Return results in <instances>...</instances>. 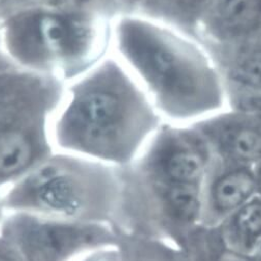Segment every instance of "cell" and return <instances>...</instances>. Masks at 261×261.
<instances>
[{
  "label": "cell",
  "mask_w": 261,
  "mask_h": 261,
  "mask_svg": "<svg viewBox=\"0 0 261 261\" xmlns=\"http://www.w3.org/2000/svg\"><path fill=\"white\" fill-rule=\"evenodd\" d=\"M65 86L0 56V186L15 184L54 153L51 123Z\"/></svg>",
  "instance_id": "obj_5"
},
{
  "label": "cell",
  "mask_w": 261,
  "mask_h": 261,
  "mask_svg": "<svg viewBox=\"0 0 261 261\" xmlns=\"http://www.w3.org/2000/svg\"><path fill=\"white\" fill-rule=\"evenodd\" d=\"M81 261H121L118 248L109 247L92 251L87 254Z\"/></svg>",
  "instance_id": "obj_18"
},
{
  "label": "cell",
  "mask_w": 261,
  "mask_h": 261,
  "mask_svg": "<svg viewBox=\"0 0 261 261\" xmlns=\"http://www.w3.org/2000/svg\"><path fill=\"white\" fill-rule=\"evenodd\" d=\"M216 229L227 246L248 254L261 234V198L254 196Z\"/></svg>",
  "instance_id": "obj_14"
},
{
  "label": "cell",
  "mask_w": 261,
  "mask_h": 261,
  "mask_svg": "<svg viewBox=\"0 0 261 261\" xmlns=\"http://www.w3.org/2000/svg\"><path fill=\"white\" fill-rule=\"evenodd\" d=\"M115 21L42 9L0 17L2 51L17 66L65 85L108 57Z\"/></svg>",
  "instance_id": "obj_3"
},
{
  "label": "cell",
  "mask_w": 261,
  "mask_h": 261,
  "mask_svg": "<svg viewBox=\"0 0 261 261\" xmlns=\"http://www.w3.org/2000/svg\"><path fill=\"white\" fill-rule=\"evenodd\" d=\"M0 261H23L15 248L0 237Z\"/></svg>",
  "instance_id": "obj_19"
},
{
  "label": "cell",
  "mask_w": 261,
  "mask_h": 261,
  "mask_svg": "<svg viewBox=\"0 0 261 261\" xmlns=\"http://www.w3.org/2000/svg\"><path fill=\"white\" fill-rule=\"evenodd\" d=\"M23 261H69L80 254L115 247L118 236L110 224L83 223L14 212L0 226Z\"/></svg>",
  "instance_id": "obj_7"
},
{
  "label": "cell",
  "mask_w": 261,
  "mask_h": 261,
  "mask_svg": "<svg viewBox=\"0 0 261 261\" xmlns=\"http://www.w3.org/2000/svg\"><path fill=\"white\" fill-rule=\"evenodd\" d=\"M120 191L119 167L71 153H53L13 184L4 210L110 224Z\"/></svg>",
  "instance_id": "obj_4"
},
{
  "label": "cell",
  "mask_w": 261,
  "mask_h": 261,
  "mask_svg": "<svg viewBox=\"0 0 261 261\" xmlns=\"http://www.w3.org/2000/svg\"><path fill=\"white\" fill-rule=\"evenodd\" d=\"M198 39L206 52L261 45V0H210Z\"/></svg>",
  "instance_id": "obj_8"
},
{
  "label": "cell",
  "mask_w": 261,
  "mask_h": 261,
  "mask_svg": "<svg viewBox=\"0 0 261 261\" xmlns=\"http://www.w3.org/2000/svg\"><path fill=\"white\" fill-rule=\"evenodd\" d=\"M163 122L134 75L108 56L65 86L51 137L62 152L123 167Z\"/></svg>",
  "instance_id": "obj_1"
},
{
  "label": "cell",
  "mask_w": 261,
  "mask_h": 261,
  "mask_svg": "<svg viewBox=\"0 0 261 261\" xmlns=\"http://www.w3.org/2000/svg\"><path fill=\"white\" fill-rule=\"evenodd\" d=\"M254 196L253 166L228 163L215 157L202 185L199 225L218 226Z\"/></svg>",
  "instance_id": "obj_10"
},
{
  "label": "cell",
  "mask_w": 261,
  "mask_h": 261,
  "mask_svg": "<svg viewBox=\"0 0 261 261\" xmlns=\"http://www.w3.org/2000/svg\"><path fill=\"white\" fill-rule=\"evenodd\" d=\"M120 191L111 226L115 231L181 247L199 225L202 187L173 185L119 167Z\"/></svg>",
  "instance_id": "obj_6"
},
{
  "label": "cell",
  "mask_w": 261,
  "mask_h": 261,
  "mask_svg": "<svg viewBox=\"0 0 261 261\" xmlns=\"http://www.w3.org/2000/svg\"><path fill=\"white\" fill-rule=\"evenodd\" d=\"M113 46L163 120L190 124L227 103L219 71L194 39L143 18L121 16L114 23Z\"/></svg>",
  "instance_id": "obj_2"
},
{
  "label": "cell",
  "mask_w": 261,
  "mask_h": 261,
  "mask_svg": "<svg viewBox=\"0 0 261 261\" xmlns=\"http://www.w3.org/2000/svg\"><path fill=\"white\" fill-rule=\"evenodd\" d=\"M3 211H4V206H3V198L0 197V221H2V218H3Z\"/></svg>",
  "instance_id": "obj_22"
},
{
  "label": "cell",
  "mask_w": 261,
  "mask_h": 261,
  "mask_svg": "<svg viewBox=\"0 0 261 261\" xmlns=\"http://www.w3.org/2000/svg\"><path fill=\"white\" fill-rule=\"evenodd\" d=\"M23 9L88 15L110 21L123 16L120 0H6L0 4V17Z\"/></svg>",
  "instance_id": "obj_13"
},
{
  "label": "cell",
  "mask_w": 261,
  "mask_h": 261,
  "mask_svg": "<svg viewBox=\"0 0 261 261\" xmlns=\"http://www.w3.org/2000/svg\"><path fill=\"white\" fill-rule=\"evenodd\" d=\"M186 261H252L225 244L216 227L198 225L180 247Z\"/></svg>",
  "instance_id": "obj_15"
},
{
  "label": "cell",
  "mask_w": 261,
  "mask_h": 261,
  "mask_svg": "<svg viewBox=\"0 0 261 261\" xmlns=\"http://www.w3.org/2000/svg\"><path fill=\"white\" fill-rule=\"evenodd\" d=\"M229 109L248 113L257 123L261 130V94L246 95L227 100Z\"/></svg>",
  "instance_id": "obj_17"
},
{
  "label": "cell",
  "mask_w": 261,
  "mask_h": 261,
  "mask_svg": "<svg viewBox=\"0 0 261 261\" xmlns=\"http://www.w3.org/2000/svg\"><path fill=\"white\" fill-rule=\"evenodd\" d=\"M121 261H186L182 249L167 242L116 231Z\"/></svg>",
  "instance_id": "obj_16"
},
{
  "label": "cell",
  "mask_w": 261,
  "mask_h": 261,
  "mask_svg": "<svg viewBox=\"0 0 261 261\" xmlns=\"http://www.w3.org/2000/svg\"><path fill=\"white\" fill-rule=\"evenodd\" d=\"M248 255L250 256L252 261H261V234L253 244Z\"/></svg>",
  "instance_id": "obj_20"
},
{
  "label": "cell",
  "mask_w": 261,
  "mask_h": 261,
  "mask_svg": "<svg viewBox=\"0 0 261 261\" xmlns=\"http://www.w3.org/2000/svg\"><path fill=\"white\" fill-rule=\"evenodd\" d=\"M254 177H255V187H256V195L261 198V161L256 163L253 166Z\"/></svg>",
  "instance_id": "obj_21"
},
{
  "label": "cell",
  "mask_w": 261,
  "mask_h": 261,
  "mask_svg": "<svg viewBox=\"0 0 261 261\" xmlns=\"http://www.w3.org/2000/svg\"><path fill=\"white\" fill-rule=\"evenodd\" d=\"M190 125L205 140L217 159L249 166L261 161V130L248 113L229 109Z\"/></svg>",
  "instance_id": "obj_9"
},
{
  "label": "cell",
  "mask_w": 261,
  "mask_h": 261,
  "mask_svg": "<svg viewBox=\"0 0 261 261\" xmlns=\"http://www.w3.org/2000/svg\"><path fill=\"white\" fill-rule=\"evenodd\" d=\"M6 0H0V4H3V3H5Z\"/></svg>",
  "instance_id": "obj_24"
},
{
  "label": "cell",
  "mask_w": 261,
  "mask_h": 261,
  "mask_svg": "<svg viewBox=\"0 0 261 261\" xmlns=\"http://www.w3.org/2000/svg\"><path fill=\"white\" fill-rule=\"evenodd\" d=\"M3 55V51H2V46H0V56Z\"/></svg>",
  "instance_id": "obj_23"
},
{
  "label": "cell",
  "mask_w": 261,
  "mask_h": 261,
  "mask_svg": "<svg viewBox=\"0 0 261 261\" xmlns=\"http://www.w3.org/2000/svg\"><path fill=\"white\" fill-rule=\"evenodd\" d=\"M123 16L143 18L176 30L195 41L210 0H120Z\"/></svg>",
  "instance_id": "obj_11"
},
{
  "label": "cell",
  "mask_w": 261,
  "mask_h": 261,
  "mask_svg": "<svg viewBox=\"0 0 261 261\" xmlns=\"http://www.w3.org/2000/svg\"><path fill=\"white\" fill-rule=\"evenodd\" d=\"M206 53L220 73L226 101L240 96L261 94V45Z\"/></svg>",
  "instance_id": "obj_12"
}]
</instances>
